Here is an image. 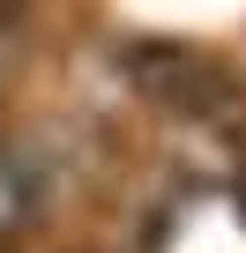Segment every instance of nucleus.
Here are the masks:
<instances>
[{
    "label": "nucleus",
    "instance_id": "f257e3e1",
    "mask_svg": "<svg viewBox=\"0 0 246 253\" xmlns=\"http://www.w3.org/2000/svg\"><path fill=\"white\" fill-rule=\"evenodd\" d=\"M127 82H135V97L149 112H172V119H216V112H231V75L209 52L179 45V38L127 45Z\"/></svg>",
    "mask_w": 246,
    "mask_h": 253
},
{
    "label": "nucleus",
    "instance_id": "f03ea898",
    "mask_svg": "<svg viewBox=\"0 0 246 253\" xmlns=\"http://www.w3.org/2000/svg\"><path fill=\"white\" fill-rule=\"evenodd\" d=\"M45 201V171L23 157V149H0V246H8V231Z\"/></svg>",
    "mask_w": 246,
    "mask_h": 253
}]
</instances>
